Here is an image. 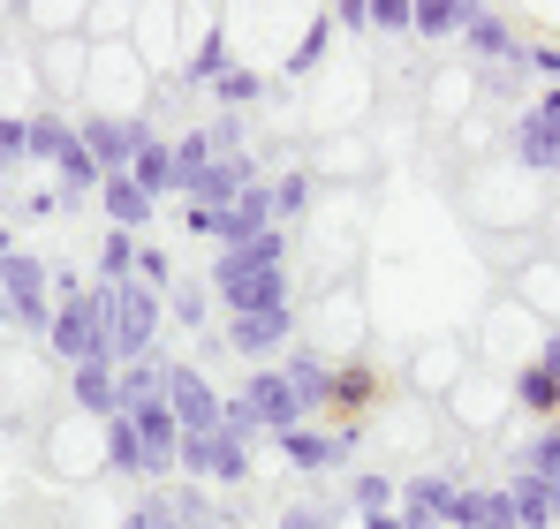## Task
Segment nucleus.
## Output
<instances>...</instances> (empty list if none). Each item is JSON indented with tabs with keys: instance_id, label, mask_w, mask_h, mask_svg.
<instances>
[{
	"instance_id": "nucleus-1",
	"label": "nucleus",
	"mask_w": 560,
	"mask_h": 529,
	"mask_svg": "<svg viewBox=\"0 0 560 529\" xmlns=\"http://www.w3.org/2000/svg\"><path fill=\"white\" fill-rule=\"evenodd\" d=\"M46 349L61 355L69 371H77V363H114V333H106V280H92V287H84V295H69V303H54Z\"/></svg>"
},
{
	"instance_id": "nucleus-2",
	"label": "nucleus",
	"mask_w": 560,
	"mask_h": 529,
	"mask_svg": "<svg viewBox=\"0 0 560 529\" xmlns=\"http://www.w3.org/2000/svg\"><path fill=\"white\" fill-rule=\"evenodd\" d=\"M160 318H167V295H160V287H144V280L106 287V333H114V363H144V355H160Z\"/></svg>"
},
{
	"instance_id": "nucleus-3",
	"label": "nucleus",
	"mask_w": 560,
	"mask_h": 529,
	"mask_svg": "<svg viewBox=\"0 0 560 529\" xmlns=\"http://www.w3.org/2000/svg\"><path fill=\"white\" fill-rule=\"evenodd\" d=\"M0 295H8V318L46 341V326H54V264L31 258V250H8L0 258Z\"/></svg>"
},
{
	"instance_id": "nucleus-4",
	"label": "nucleus",
	"mask_w": 560,
	"mask_h": 529,
	"mask_svg": "<svg viewBox=\"0 0 560 529\" xmlns=\"http://www.w3.org/2000/svg\"><path fill=\"white\" fill-rule=\"evenodd\" d=\"M228 401H235V409H243V416L258 424V439H280V432H303V424H311V409L295 401V386L280 378V363L250 371V378H243V386H235Z\"/></svg>"
},
{
	"instance_id": "nucleus-5",
	"label": "nucleus",
	"mask_w": 560,
	"mask_h": 529,
	"mask_svg": "<svg viewBox=\"0 0 560 529\" xmlns=\"http://www.w3.org/2000/svg\"><path fill=\"white\" fill-rule=\"evenodd\" d=\"M77 137H84V152L98 160V175H129V160H137V144L152 137V121L144 114H84L77 121Z\"/></svg>"
},
{
	"instance_id": "nucleus-6",
	"label": "nucleus",
	"mask_w": 560,
	"mask_h": 529,
	"mask_svg": "<svg viewBox=\"0 0 560 529\" xmlns=\"http://www.w3.org/2000/svg\"><path fill=\"white\" fill-rule=\"evenodd\" d=\"M220 341H228V355L280 363V355L295 349V303H280V310H250V318H228V326H220Z\"/></svg>"
},
{
	"instance_id": "nucleus-7",
	"label": "nucleus",
	"mask_w": 560,
	"mask_h": 529,
	"mask_svg": "<svg viewBox=\"0 0 560 529\" xmlns=\"http://www.w3.org/2000/svg\"><path fill=\"white\" fill-rule=\"evenodd\" d=\"M121 416L137 424V446H144V484H167V477H175V454H183V424H175L167 393H160V401H137V409H121Z\"/></svg>"
},
{
	"instance_id": "nucleus-8",
	"label": "nucleus",
	"mask_w": 560,
	"mask_h": 529,
	"mask_svg": "<svg viewBox=\"0 0 560 529\" xmlns=\"http://www.w3.org/2000/svg\"><path fill=\"white\" fill-rule=\"evenodd\" d=\"M280 461H288V469H303V477H326V469H349V461H357V432H349V424H334V432H311V424H303V432H280Z\"/></svg>"
},
{
	"instance_id": "nucleus-9",
	"label": "nucleus",
	"mask_w": 560,
	"mask_h": 529,
	"mask_svg": "<svg viewBox=\"0 0 560 529\" xmlns=\"http://www.w3.org/2000/svg\"><path fill=\"white\" fill-rule=\"evenodd\" d=\"M220 386L197 371V363H167V409H175V424L183 432H220Z\"/></svg>"
},
{
	"instance_id": "nucleus-10",
	"label": "nucleus",
	"mask_w": 560,
	"mask_h": 529,
	"mask_svg": "<svg viewBox=\"0 0 560 529\" xmlns=\"http://www.w3.org/2000/svg\"><path fill=\"white\" fill-rule=\"evenodd\" d=\"M288 264V227H266V235H250L243 250H212V295L220 287H235V280H258V272H280Z\"/></svg>"
},
{
	"instance_id": "nucleus-11",
	"label": "nucleus",
	"mask_w": 560,
	"mask_h": 529,
	"mask_svg": "<svg viewBox=\"0 0 560 529\" xmlns=\"http://www.w3.org/2000/svg\"><path fill=\"white\" fill-rule=\"evenodd\" d=\"M250 181H266V167H258L250 152H220L205 175L189 181V212H220V204H235Z\"/></svg>"
},
{
	"instance_id": "nucleus-12",
	"label": "nucleus",
	"mask_w": 560,
	"mask_h": 529,
	"mask_svg": "<svg viewBox=\"0 0 560 529\" xmlns=\"http://www.w3.org/2000/svg\"><path fill=\"white\" fill-rule=\"evenodd\" d=\"M508 152H515V167H530V175H560V121H546L538 106H523V114L508 121Z\"/></svg>"
},
{
	"instance_id": "nucleus-13",
	"label": "nucleus",
	"mask_w": 560,
	"mask_h": 529,
	"mask_svg": "<svg viewBox=\"0 0 560 529\" xmlns=\"http://www.w3.org/2000/svg\"><path fill=\"white\" fill-rule=\"evenodd\" d=\"M280 378H288L295 401L318 416V409H334V378H341V363H334L326 349H288V355H280Z\"/></svg>"
},
{
	"instance_id": "nucleus-14",
	"label": "nucleus",
	"mask_w": 560,
	"mask_h": 529,
	"mask_svg": "<svg viewBox=\"0 0 560 529\" xmlns=\"http://www.w3.org/2000/svg\"><path fill=\"white\" fill-rule=\"evenodd\" d=\"M515 401H523L530 416H553L560 409V333H546V349L515 371Z\"/></svg>"
},
{
	"instance_id": "nucleus-15",
	"label": "nucleus",
	"mask_w": 560,
	"mask_h": 529,
	"mask_svg": "<svg viewBox=\"0 0 560 529\" xmlns=\"http://www.w3.org/2000/svg\"><path fill=\"white\" fill-rule=\"evenodd\" d=\"M463 46L477 54V61H485V69H515V61H523V38H515V23H508V15H492V8H477V15L463 23Z\"/></svg>"
},
{
	"instance_id": "nucleus-16",
	"label": "nucleus",
	"mask_w": 560,
	"mask_h": 529,
	"mask_svg": "<svg viewBox=\"0 0 560 529\" xmlns=\"http://www.w3.org/2000/svg\"><path fill=\"white\" fill-rule=\"evenodd\" d=\"M98 212H106V227H121V235H144V227L160 220V204H152L129 175H106V181H98Z\"/></svg>"
},
{
	"instance_id": "nucleus-17",
	"label": "nucleus",
	"mask_w": 560,
	"mask_h": 529,
	"mask_svg": "<svg viewBox=\"0 0 560 529\" xmlns=\"http://www.w3.org/2000/svg\"><path fill=\"white\" fill-rule=\"evenodd\" d=\"M69 393H77V409L84 416H121V363H77L69 371Z\"/></svg>"
},
{
	"instance_id": "nucleus-18",
	"label": "nucleus",
	"mask_w": 560,
	"mask_h": 529,
	"mask_svg": "<svg viewBox=\"0 0 560 529\" xmlns=\"http://www.w3.org/2000/svg\"><path fill=\"white\" fill-rule=\"evenodd\" d=\"M508 499H515V522H523V529H553L560 522V484H553V477L515 469V477H508Z\"/></svg>"
},
{
	"instance_id": "nucleus-19",
	"label": "nucleus",
	"mask_w": 560,
	"mask_h": 529,
	"mask_svg": "<svg viewBox=\"0 0 560 529\" xmlns=\"http://www.w3.org/2000/svg\"><path fill=\"white\" fill-rule=\"evenodd\" d=\"M129 181H137V189H144L152 204H160V197H175V144H167L160 129H152V137L137 144V160H129Z\"/></svg>"
},
{
	"instance_id": "nucleus-20",
	"label": "nucleus",
	"mask_w": 560,
	"mask_h": 529,
	"mask_svg": "<svg viewBox=\"0 0 560 529\" xmlns=\"http://www.w3.org/2000/svg\"><path fill=\"white\" fill-rule=\"evenodd\" d=\"M477 8H485V0H417V8H409V31H417V38H463V23Z\"/></svg>"
},
{
	"instance_id": "nucleus-21",
	"label": "nucleus",
	"mask_w": 560,
	"mask_h": 529,
	"mask_svg": "<svg viewBox=\"0 0 560 529\" xmlns=\"http://www.w3.org/2000/svg\"><path fill=\"white\" fill-rule=\"evenodd\" d=\"M98 454H106L114 477H144V446H137V424L129 416H106L98 424Z\"/></svg>"
},
{
	"instance_id": "nucleus-22",
	"label": "nucleus",
	"mask_w": 560,
	"mask_h": 529,
	"mask_svg": "<svg viewBox=\"0 0 560 529\" xmlns=\"http://www.w3.org/2000/svg\"><path fill=\"white\" fill-rule=\"evenodd\" d=\"M394 507H401V484H394V477H378V469H357V477H349V515H357V522L394 515Z\"/></svg>"
},
{
	"instance_id": "nucleus-23",
	"label": "nucleus",
	"mask_w": 560,
	"mask_h": 529,
	"mask_svg": "<svg viewBox=\"0 0 560 529\" xmlns=\"http://www.w3.org/2000/svg\"><path fill=\"white\" fill-rule=\"evenodd\" d=\"M266 181H273V220H280V227H295V220L318 204V181L303 175V167H288V175H266Z\"/></svg>"
},
{
	"instance_id": "nucleus-24",
	"label": "nucleus",
	"mask_w": 560,
	"mask_h": 529,
	"mask_svg": "<svg viewBox=\"0 0 560 529\" xmlns=\"http://www.w3.org/2000/svg\"><path fill=\"white\" fill-rule=\"evenodd\" d=\"M160 393H167V355L121 363V409H137V401H160Z\"/></svg>"
},
{
	"instance_id": "nucleus-25",
	"label": "nucleus",
	"mask_w": 560,
	"mask_h": 529,
	"mask_svg": "<svg viewBox=\"0 0 560 529\" xmlns=\"http://www.w3.org/2000/svg\"><path fill=\"white\" fill-rule=\"evenodd\" d=\"M212 98H220V114H243V106H258V98H266V77H258V69H243V61H228V69H220V84H212Z\"/></svg>"
},
{
	"instance_id": "nucleus-26",
	"label": "nucleus",
	"mask_w": 560,
	"mask_h": 529,
	"mask_svg": "<svg viewBox=\"0 0 560 529\" xmlns=\"http://www.w3.org/2000/svg\"><path fill=\"white\" fill-rule=\"evenodd\" d=\"M220 69H228V31H220V23H212V31H205V38H197V54H189L183 61V84H220Z\"/></svg>"
},
{
	"instance_id": "nucleus-27",
	"label": "nucleus",
	"mask_w": 560,
	"mask_h": 529,
	"mask_svg": "<svg viewBox=\"0 0 560 529\" xmlns=\"http://www.w3.org/2000/svg\"><path fill=\"white\" fill-rule=\"evenodd\" d=\"M98 280H106V287L137 280V235H121V227H106V235H98Z\"/></svg>"
},
{
	"instance_id": "nucleus-28",
	"label": "nucleus",
	"mask_w": 560,
	"mask_h": 529,
	"mask_svg": "<svg viewBox=\"0 0 560 529\" xmlns=\"http://www.w3.org/2000/svg\"><path fill=\"white\" fill-rule=\"evenodd\" d=\"M341 515H349V499H295L273 515V529H334Z\"/></svg>"
},
{
	"instance_id": "nucleus-29",
	"label": "nucleus",
	"mask_w": 560,
	"mask_h": 529,
	"mask_svg": "<svg viewBox=\"0 0 560 529\" xmlns=\"http://www.w3.org/2000/svg\"><path fill=\"white\" fill-rule=\"evenodd\" d=\"M167 507H175V522H183V529H212V522H220V507H212V492H205V484L167 492Z\"/></svg>"
},
{
	"instance_id": "nucleus-30",
	"label": "nucleus",
	"mask_w": 560,
	"mask_h": 529,
	"mask_svg": "<svg viewBox=\"0 0 560 529\" xmlns=\"http://www.w3.org/2000/svg\"><path fill=\"white\" fill-rule=\"evenodd\" d=\"M515 469H530V477H553V484H560V424H553V432H538L530 446H515Z\"/></svg>"
},
{
	"instance_id": "nucleus-31",
	"label": "nucleus",
	"mask_w": 560,
	"mask_h": 529,
	"mask_svg": "<svg viewBox=\"0 0 560 529\" xmlns=\"http://www.w3.org/2000/svg\"><path fill=\"white\" fill-rule=\"evenodd\" d=\"M469 529H523V522H515L508 484H477V522H469Z\"/></svg>"
},
{
	"instance_id": "nucleus-32",
	"label": "nucleus",
	"mask_w": 560,
	"mask_h": 529,
	"mask_svg": "<svg viewBox=\"0 0 560 529\" xmlns=\"http://www.w3.org/2000/svg\"><path fill=\"white\" fill-rule=\"evenodd\" d=\"M167 318L189 326V333H212V287H183V295L167 303Z\"/></svg>"
},
{
	"instance_id": "nucleus-33",
	"label": "nucleus",
	"mask_w": 560,
	"mask_h": 529,
	"mask_svg": "<svg viewBox=\"0 0 560 529\" xmlns=\"http://www.w3.org/2000/svg\"><path fill=\"white\" fill-rule=\"evenodd\" d=\"M121 529H183L175 522V507H167V492H144L129 515H121Z\"/></svg>"
},
{
	"instance_id": "nucleus-34",
	"label": "nucleus",
	"mask_w": 560,
	"mask_h": 529,
	"mask_svg": "<svg viewBox=\"0 0 560 529\" xmlns=\"http://www.w3.org/2000/svg\"><path fill=\"white\" fill-rule=\"evenodd\" d=\"M137 280H144V287H160V295H167V287H175V258H167V250H160V243H137Z\"/></svg>"
},
{
	"instance_id": "nucleus-35",
	"label": "nucleus",
	"mask_w": 560,
	"mask_h": 529,
	"mask_svg": "<svg viewBox=\"0 0 560 529\" xmlns=\"http://www.w3.org/2000/svg\"><path fill=\"white\" fill-rule=\"evenodd\" d=\"M326 38H334V15H318V23L303 31V46L288 54V69H295V77H311V69H318V54H326Z\"/></svg>"
},
{
	"instance_id": "nucleus-36",
	"label": "nucleus",
	"mask_w": 560,
	"mask_h": 529,
	"mask_svg": "<svg viewBox=\"0 0 560 529\" xmlns=\"http://www.w3.org/2000/svg\"><path fill=\"white\" fill-rule=\"evenodd\" d=\"M0 160H31V114H0Z\"/></svg>"
},
{
	"instance_id": "nucleus-37",
	"label": "nucleus",
	"mask_w": 560,
	"mask_h": 529,
	"mask_svg": "<svg viewBox=\"0 0 560 529\" xmlns=\"http://www.w3.org/2000/svg\"><path fill=\"white\" fill-rule=\"evenodd\" d=\"M409 8H417V0H372V31L401 38V31H409Z\"/></svg>"
},
{
	"instance_id": "nucleus-38",
	"label": "nucleus",
	"mask_w": 560,
	"mask_h": 529,
	"mask_svg": "<svg viewBox=\"0 0 560 529\" xmlns=\"http://www.w3.org/2000/svg\"><path fill=\"white\" fill-rule=\"evenodd\" d=\"M205 137H212V152H243V114H212Z\"/></svg>"
},
{
	"instance_id": "nucleus-39",
	"label": "nucleus",
	"mask_w": 560,
	"mask_h": 529,
	"mask_svg": "<svg viewBox=\"0 0 560 529\" xmlns=\"http://www.w3.org/2000/svg\"><path fill=\"white\" fill-rule=\"evenodd\" d=\"M523 69H538V77L560 91V46H523Z\"/></svg>"
},
{
	"instance_id": "nucleus-40",
	"label": "nucleus",
	"mask_w": 560,
	"mask_h": 529,
	"mask_svg": "<svg viewBox=\"0 0 560 529\" xmlns=\"http://www.w3.org/2000/svg\"><path fill=\"white\" fill-rule=\"evenodd\" d=\"M326 15H334L341 31H372V0H334Z\"/></svg>"
},
{
	"instance_id": "nucleus-41",
	"label": "nucleus",
	"mask_w": 560,
	"mask_h": 529,
	"mask_svg": "<svg viewBox=\"0 0 560 529\" xmlns=\"http://www.w3.org/2000/svg\"><path fill=\"white\" fill-rule=\"evenodd\" d=\"M538 114H546V121H560V91H546V98H538Z\"/></svg>"
},
{
	"instance_id": "nucleus-42",
	"label": "nucleus",
	"mask_w": 560,
	"mask_h": 529,
	"mask_svg": "<svg viewBox=\"0 0 560 529\" xmlns=\"http://www.w3.org/2000/svg\"><path fill=\"white\" fill-rule=\"evenodd\" d=\"M8 250H15V235H8V227H0V258H8Z\"/></svg>"
},
{
	"instance_id": "nucleus-43",
	"label": "nucleus",
	"mask_w": 560,
	"mask_h": 529,
	"mask_svg": "<svg viewBox=\"0 0 560 529\" xmlns=\"http://www.w3.org/2000/svg\"><path fill=\"white\" fill-rule=\"evenodd\" d=\"M8 175H15V167H8V160H0V189H8Z\"/></svg>"
},
{
	"instance_id": "nucleus-44",
	"label": "nucleus",
	"mask_w": 560,
	"mask_h": 529,
	"mask_svg": "<svg viewBox=\"0 0 560 529\" xmlns=\"http://www.w3.org/2000/svg\"><path fill=\"white\" fill-rule=\"evenodd\" d=\"M0 318H8V295H0Z\"/></svg>"
},
{
	"instance_id": "nucleus-45",
	"label": "nucleus",
	"mask_w": 560,
	"mask_h": 529,
	"mask_svg": "<svg viewBox=\"0 0 560 529\" xmlns=\"http://www.w3.org/2000/svg\"><path fill=\"white\" fill-rule=\"evenodd\" d=\"M212 529H228V522H212Z\"/></svg>"
}]
</instances>
